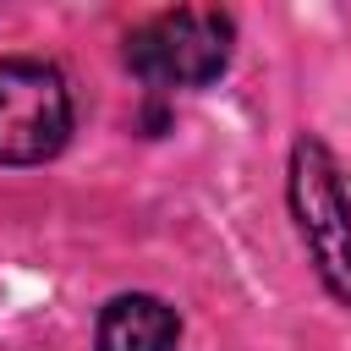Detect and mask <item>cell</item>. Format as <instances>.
<instances>
[{
	"mask_svg": "<svg viewBox=\"0 0 351 351\" xmlns=\"http://www.w3.org/2000/svg\"><path fill=\"white\" fill-rule=\"evenodd\" d=\"M285 197H291V219L302 230V247H307L324 291L351 307V192H346L335 154L318 137L291 143Z\"/></svg>",
	"mask_w": 351,
	"mask_h": 351,
	"instance_id": "6da1fadb",
	"label": "cell"
},
{
	"mask_svg": "<svg viewBox=\"0 0 351 351\" xmlns=\"http://www.w3.org/2000/svg\"><path fill=\"white\" fill-rule=\"evenodd\" d=\"M236 22L214 5H176L126 33V66L148 88H203L230 66Z\"/></svg>",
	"mask_w": 351,
	"mask_h": 351,
	"instance_id": "7a4b0ae2",
	"label": "cell"
},
{
	"mask_svg": "<svg viewBox=\"0 0 351 351\" xmlns=\"http://www.w3.org/2000/svg\"><path fill=\"white\" fill-rule=\"evenodd\" d=\"M71 137L66 77L44 60H0V165H44Z\"/></svg>",
	"mask_w": 351,
	"mask_h": 351,
	"instance_id": "3957f363",
	"label": "cell"
},
{
	"mask_svg": "<svg viewBox=\"0 0 351 351\" xmlns=\"http://www.w3.org/2000/svg\"><path fill=\"white\" fill-rule=\"evenodd\" d=\"M99 351H181V318L159 296L126 291L99 313Z\"/></svg>",
	"mask_w": 351,
	"mask_h": 351,
	"instance_id": "277c9868",
	"label": "cell"
}]
</instances>
